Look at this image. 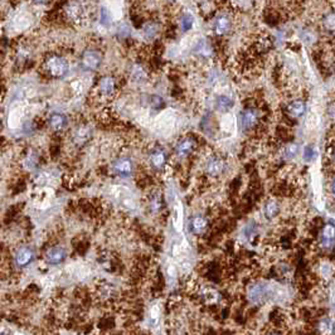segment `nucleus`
I'll return each mask as SVG.
<instances>
[{
    "label": "nucleus",
    "instance_id": "obj_1",
    "mask_svg": "<svg viewBox=\"0 0 335 335\" xmlns=\"http://www.w3.org/2000/svg\"><path fill=\"white\" fill-rule=\"evenodd\" d=\"M44 68L48 75L53 78L65 77L70 71V65L65 57L61 56H50L44 62Z\"/></svg>",
    "mask_w": 335,
    "mask_h": 335
},
{
    "label": "nucleus",
    "instance_id": "obj_2",
    "mask_svg": "<svg viewBox=\"0 0 335 335\" xmlns=\"http://www.w3.org/2000/svg\"><path fill=\"white\" fill-rule=\"evenodd\" d=\"M102 63V55L99 51L88 50L83 52L82 57H81V65L84 70L87 71H94L101 66Z\"/></svg>",
    "mask_w": 335,
    "mask_h": 335
},
{
    "label": "nucleus",
    "instance_id": "obj_3",
    "mask_svg": "<svg viewBox=\"0 0 335 335\" xmlns=\"http://www.w3.org/2000/svg\"><path fill=\"white\" fill-rule=\"evenodd\" d=\"M65 14L67 19L71 20V22L80 23L82 22L84 15H86V10H84V7L80 2L73 0V2H70L66 5Z\"/></svg>",
    "mask_w": 335,
    "mask_h": 335
},
{
    "label": "nucleus",
    "instance_id": "obj_4",
    "mask_svg": "<svg viewBox=\"0 0 335 335\" xmlns=\"http://www.w3.org/2000/svg\"><path fill=\"white\" fill-rule=\"evenodd\" d=\"M112 170L120 176H130L134 173V164L129 158H121L112 164Z\"/></svg>",
    "mask_w": 335,
    "mask_h": 335
},
{
    "label": "nucleus",
    "instance_id": "obj_5",
    "mask_svg": "<svg viewBox=\"0 0 335 335\" xmlns=\"http://www.w3.org/2000/svg\"><path fill=\"white\" fill-rule=\"evenodd\" d=\"M260 115L256 109H246L241 115V127L244 130H251L257 125Z\"/></svg>",
    "mask_w": 335,
    "mask_h": 335
},
{
    "label": "nucleus",
    "instance_id": "obj_6",
    "mask_svg": "<svg viewBox=\"0 0 335 335\" xmlns=\"http://www.w3.org/2000/svg\"><path fill=\"white\" fill-rule=\"evenodd\" d=\"M67 257V252L63 247H52L45 253V261L50 265H60Z\"/></svg>",
    "mask_w": 335,
    "mask_h": 335
},
{
    "label": "nucleus",
    "instance_id": "obj_7",
    "mask_svg": "<svg viewBox=\"0 0 335 335\" xmlns=\"http://www.w3.org/2000/svg\"><path fill=\"white\" fill-rule=\"evenodd\" d=\"M214 33L217 35H226L231 32L232 29V22L227 15H221L216 19L213 25Z\"/></svg>",
    "mask_w": 335,
    "mask_h": 335
},
{
    "label": "nucleus",
    "instance_id": "obj_8",
    "mask_svg": "<svg viewBox=\"0 0 335 335\" xmlns=\"http://www.w3.org/2000/svg\"><path fill=\"white\" fill-rule=\"evenodd\" d=\"M115 89H116V80L111 76H106V77L102 78L99 83V91L102 96L110 97L115 93Z\"/></svg>",
    "mask_w": 335,
    "mask_h": 335
},
{
    "label": "nucleus",
    "instance_id": "obj_9",
    "mask_svg": "<svg viewBox=\"0 0 335 335\" xmlns=\"http://www.w3.org/2000/svg\"><path fill=\"white\" fill-rule=\"evenodd\" d=\"M34 260V252L29 247H22L15 256V262L19 267H25Z\"/></svg>",
    "mask_w": 335,
    "mask_h": 335
},
{
    "label": "nucleus",
    "instance_id": "obj_10",
    "mask_svg": "<svg viewBox=\"0 0 335 335\" xmlns=\"http://www.w3.org/2000/svg\"><path fill=\"white\" fill-rule=\"evenodd\" d=\"M150 164L153 165V168H155L157 170H160L167 165V160H168V155L164 150L162 149H155L154 152L150 154Z\"/></svg>",
    "mask_w": 335,
    "mask_h": 335
},
{
    "label": "nucleus",
    "instance_id": "obj_11",
    "mask_svg": "<svg viewBox=\"0 0 335 335\" xmlns=\"http://www.w3.org/2000/svg\"><path fill=\"white\" fill-rule=\"evenodd\" d=\"M68 125V119L67 116L62 114H53L50 117V126L52 127L55 131H62L67 127Z\"/></svg>",
    "mask_w": 335,
    "mask_h": 335
},
{
    "label": "nucleus",
    "instance_id": "obj_12",
    "mask_svg": "<svg viewBox=\"0 0 335 335\" xmlns=\"http://www.w3.org/2000/svg\"><path fill=\"white\" fill-rule=\"evenodd\" d=\"M194 147H196V141L190 137H185L176 145V153H178L179 157H186L193 152Z\"/></svg>",
    "mask_w": 335,
    "mask_h": 335
},
{
    "label": "nucleus",
    "instance_id": "obj_13",
    "mask_svg": "<svg viewBox=\"0 0 335 335\" xmlns=\"http://www.w3.org/2000/svg\"><path fill=\"white\" fill-rule=\"evenodd\" d=\"M224 162L221 159H213L208 163L207 165V173L211 176H218L223 173L224 170Z\"/></svg>",
    "mask_w": 335,
    "mask_h": 335
},
{
    "label": "nucleus",
    "instance_id": "obj_14",
    "mask_svg": "<svg viewBox=\"0 0 335 335\" xmlns=\"http://www.w3.org/2000/svg\"><path fill=\"white\" fill-rule=\"evenodd\" d=\"M306 111V104L301 100H296L289 105V114L294 117H301Z\"/></svg>",
    "mask_w": 335,
    "mask_h": 335
},
{
    "label": "nucleus",
    "instance_id": "obj_15",
    "mask_svg": "<svg viewBox=\"0 0 335 335\" xmlns=\"http://www.w3.org/2000/svg\"><path fill=\"white\" fill-rule=\"evenodd\" d=\"M321 245L325 249H333L334 246V227L333 226H326L324 229L323 236H321Z\"/></svg>",
    "mask_w": 335,
    "mask_h": 335
},
{
    "label": "nucleus",
    "instance_id": "obj_16",
    "mask_svg": "<svg viewBox=\"0 0 335 335\" xmlns=\"http://www.w3.org/2000/svg\"><path fill=\"white\" fill-rule=\"evenodd\" d=\"M233 105H234V102L231 97H228V96L217 97L216 106H217V110H218L219 112H228L229 110L233 107Z\"/></svg>",
    "mask_w": 335,
    "mask_h": 335
},
{
    "label": "nucleus",
    "instance_id": "obj_17",
    "mask_svg": "<svg viewBox=\"0 0 335 335\" xmlns=\"http://www.w3.org/2000/svg\"><path fill=\"white\" fill-rule=\"evenodd\" d=\"M207 227V219L203 217H196L192 219L190 222V229L193 233H201L206 229Z\"/></svg>",
    "mask_w": 335,
    "mask_h": 335
},
{
    "label": "nucleus",
    "instance_id": "obj_18",
    "mask_svg": "<svg viewBox=\"0 0 335 335\" xmlns=\"http://www.w3.org/2000/svg\"><path fill=\"white\" fill-rule=\"evenodd\" d=\"M280 212V206H278L277 202L275 201H270L265 206V217L268 219L275 218L276 216Z\"/></svg>",
    "mask_w": 335,
    "mask_h": 335
},
{
    "label": "nucleus",
    "instance_id": "obj_19",
    "mask_svg": "<svg viewBox=\"0 0 335 335\" xmlns=\"http://www.w3.org/2000/svg\"><path fill=\"white\" fill-rule=\"evenodd\" d=\"M196 52L198 53V55L203 56V57H208V56H211L212 53H213V50H212L211 44H209L206 39H202L201 42L197 44Z\"/></svg>",
    "mask_w": 335,
    "mask_h": 335
},
{
    "label": "nucleus",
    "instance_id": "obj_20",
    "mask_svg": "<svg viewBox=\"0 0 335 335\" xmlns=\"http://www.w3.org/2000/svg\"><path fill=\"white\" fill-rule=\"evenodd\" d=\"M158 29H159V27H158L157 23H154V22L147 23L144 27L145 37L149 38V39H153V38H155V35H157Z\"/></svg>",
    "mask_w": 335,
    "mask_h": 335
},
{
    "label": "nucleus",
    "instance_id": "obj_21",
    "mask_svg": "<svg viewBox=\"0 0 335 335\" xmlns=\"http://www.w3.org/2000/svg\"><path fill=\"white\" fill-rule=\"evenodd\" d=\"M89 135H91V132H89V130L87 129V127H80L75 134L76 142H78V144H83V142L87 141Z\"/></svg>",
    "mask_w": 335,
    "mask_h": 335
},
{
    "label": "nucleus",
    "instance_id": "obj_22",
    "mask_svg": "<svg viewBox=\"0 0 335 335\" xmlns=\"http://www.w3.org/2000/svg\"><path fill=\"white\" fill-rule=\"evenodd\" d=\"M194 18L190 14H184L180 19V28L183 32H188L193 28Z\"/></svg>",
    "mask_w": 335,
    "mask_h": 335
},
{
    "label": "nucleus",
    "instance_id": "obj_23",
    "mask_svg": "<svg viewBox=\"0 0 335 335\" xmlns=\"http://www.w3.org/2000/svg\"><path fill=\"white\" fill-rule=\"evenodd\" d=\"M299 152V147L298 144H290L286 147L285 149V158L286 159H291V158L295 157Z\"/></svg>",
    "mask_w": 335,
    "mask_h": 335
},
{
    "label": "nucleus",
    "instance_id": "obj_24",
    "mask_svg": "<svg viewBox=\"0 0 335 335\" xmlns=\"http://www.w3.org/2000/svg\"><path fill=\"white\" fill-rule=\"evenodd\" d=\"M101 23L104 25H109L110 23H111V18H110L109 12H107V9H104V8L101 9Z\"/></svg>",
    "mask_w": 335,
    "mask_h": 335
},
{
    "label": "nucleus",
    "instance_id": "obj_25",
    "mask_svg": "<svg viewBox=\"0 0 335 335\" xmlns=\"http://www.w3.org/2000/svg\"><path fill=\"white\" fill-rule=\"evenodd\" d=\"M162 207H163L162 198H160V197H155V198L153 199V202H152V208H153V211H154V212L160 211V209H162Z\"/></svg>",
    "mask_w": 335,
    "mask_h": 335
},
{
    "label": "nucleus",
    "instance_id": "obj_26",
    "mask_svg": "<svg viewBox=\"0 0 335 335\" xmlns=\"http://www.w3.org/2000/svg\"><path fill=\"white\" fill-rule=\"evenodd\" d=\"M314 158H315V150H314V148L308 147L305 149V157H304V159H305L306 162H310Z\"/></svg>",
    "mask_w": 335,
    "mask_h": 335
},
{
    "label": "nucleus",
    "instance_id": "obj_27",
    "mask_svg": "<svg viewBox=\"0 0 335 335\" xmlns=\"http://www.w3.org/2000/svg\"><path fill=\"white\" fill-rule=\"evenodd\" d=\"M30 2L34 3V4H37V5H45V4H48L51 0H30Z\"/></svg>",
    "mask_w": 335,
    "mask_h": 335
},
{
    "label": "nucleus",
    "instance_id": "obj_28",
    "mask_svg": "<svg viewBox=\"0 0 335 335\" xmlns=\"http://www.w3.org/2000/svg\"><path fill=\"white\" fill-rule=\"evenodd\" d=\"M169 2H176V0H169Z\"/></svg>",
    "mask_w": 335,
    "mask_h": 335
}]
</instances>
